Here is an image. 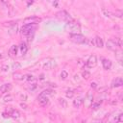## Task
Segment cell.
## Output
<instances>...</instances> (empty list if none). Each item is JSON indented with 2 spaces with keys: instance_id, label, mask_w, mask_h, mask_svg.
Instances as JSON below:
<instances>
[{
  "instance_id": "34",
  "label": "cell",
  "mask_w": 123,
  "mask_h": 123,
  "mask_svg": "<svg viewBox=\"0 0 123 123\" xmlns=\"http://www.w3.org/2000/svg\"><path fill=\"white\" fill-rule=\"evenodd\" d=\"M90 86H91V87H93V88H95V87L97 86V85H96V83H94V82H93V83H91V84H90Z\"/></svg>"
},
{
  "instance_id": "14",
  "label": "cell",
  "mask_w": 123,
  "mask_h": 123,
  "mask_svg": "<svg viewBox=\"0 0 123 123\" xmlns=\"http://www.w3.org/2000/svg\"><path fill=\"white\" fill-rule=\"evenodd\" d=\"M92 103H93V94L91 91H88L86 94V105L90 107V105Z\"/></svg>"
},
{
  "instance_id": "10",
  "label": "cell",
  "mask_w": 123,
  "mask_h": 123,
  "mask_svg": "<svg viewBox=\"0 0 123 123\" xmlns=\"http://www.w3.org/2000/svg\"><path fill=\"white\" fill-rule=\"evenodd\" d=\"M123 85V80L121 77H116L114 80H112L111 84V87L114 88V87H120Z\"/></svg>"
},
{
  "instance_id": "27",
  "label": "cell",
  "mask_w": 123,
  "mask_h": 123,
  "mask_svg": "<svg viewBox=\"0 0 123 123\" xmlns=\"http://www.w3.org/2000/svg\"><path fill=\"white\" fill-rule=\"evenodd\" d=\"M113 40H114V42L116 43V45H117L119 48H121V46H122V40H121V38H120V37H115Z\"/></svg>"
},
{
  "instance_id": "38",
  "label": "cell",
  "mask_w": 123,
  "mask_h": 123,
  "mask_svg": "<svg viewBox=\"0 0 123 123\" xmlns=\"http://www.w3.org/2000/svg\"><path fill=\"white\" fill-rule=\"evenodd\" d=\"M93 123H99V122H93Z\"/></svg>"
},
{
  "instance_id": "26",
  "label": "cell",
  "mask_w": 123,
  "mask_h": 123,
  "mask_svg": "<svg viewBox=\"0 0 123 123\" xmlns=\"http://www.w3.org/2000/svg\"><path fill=\"white\" fill-rule=\"evenodd\" d=\"M122 14H123V12L121 10H116L115 12H113V15L118 17V18H122Z\"/></svg>"
},
{
  "instance_id": "32",
  "label": "cell",
  "mask_w": 123,
  "mask_h": 123,
  "mask_svg": "<svg viewBox=\"0 0 123 123\" xmlns=\"http://www.w3.org/2000/svg\"><path fill=\"white\" fill-rule=\"evenodd\" d=\"M2 116H3L4 118H9V117H11V116H10V113H8L7 111H4V112L2 113Z\"/></svg>"
},
{
  "instance_id": "7",
  "label": "cell",
  "mask_w": 123,
  "mask_h": 123,
  "mask_svg": "<svg viewBox=\"0 0 123 123\" xmlns=\"http://www.w3.org/2000/svg\"><path fill=\"white\" fill-rule=\"evenodd\" d=\"M41 19L37 16H28L26 18L23 19V23L24 25H27V24H37V22H39Z\"/></svg>"
},
{
  "instance_id": "28",
  "label": "cell",
  "mask_w": 123,
  "mask_h": 123,
  "mask_svg": "<svg viewBox=\"0 0 123 123\" xmlns=\"http://www.w3.org/2000/svg\"><path fill=\"white\" fill-rule=\"evenodd\" d=\"M100 104H101V102L92 103V104L90 105V107H91V109H92V110H97V109H99V108H100Z\"/></svg>"
},
{
  "instance_id": "23",
  "label": "cell",
  "mask_w": 123,
  "mask_h": 123,
  "mask_svg": "<svg viewBox=\"0 0 123 123\" xmlns=\"http://www.w3.org/2000/svg\"><path fill=\"white\" fill-rule=\"evenodd\" d=\"M115 58L117 59V61L121 63V61H122V52H121V50L120 49H118V50H116L115 51Z\"/></svg>"
},
{
  "instance_id": "24",
  "label": "cell",
  "mask_w": 123,
  "mask_h": 123,
  "mask_svg": "<svg viewBox=\"0 0 123 123\" xmlns=\"http://www.w3.org/2000/svg\"><path fill=\"white\" fill-rule=\"evenodd\" d=\"M59 104L62 106V108H63V109H65V108H67V102H66V100H64L63 98H59Z\"/></svg>"
},
{
  "instance_id": "20",
  "label": "cell",
  "mask_w": 123,
  "mask_h": 123,
  "mask_svg": "<svg viewBox=\"0 0 123 123\" xmlns=\"http://www.w3.org/2000/svg\"><path fill=\"white\" fill-rule=\"evenodd\" d=\"M19 47H20V51H21L22 55H26V53H27V51H28V47H27L26 43H25V42H21Z\"/></svg>"
},
{
  "instance_id": "11",
  "label": "cell",
  "mask_w": 123,
  "mask_h": 123,
  "mask_svg": "<svg viewBox=\"0 0 123 123\" xmlns=\"http://www.w3.org/2000/svg\"><path fill=\"white\" fill-rule=\"evenodd\" d=\"M37 102H38V104L40 105V106H46L48 103H49V97H47V96H43V95H41V94H39L38 95V97H37Z\"/></svg>"
},
{
  "instance_id": "35",
  "label": "cell",
  "mask_w": 123,
  "mask_h": 123,
  "mask_svg": "<svg viewBox=\"0 0 123 123\" xmlns=\"http://www.w3.org/2000/svg\"><path fill=\"white\" fill-rule=\"evenodd\" d=\"M19 66H20V64H19V63H16V64H15V63H13V64H12V67H13V68H16V67H19Z\"/></svg>"
},
{
  "instance_id": "29",
  "label": "cell",
  "mask_w": 123,
  "mask_h": 123,
  "mask_svg": "<svg viewBox=\"0 0 123 123\" xmlns=\"http://www.w3.org/2000/svg\"><path fill=\"white\" fill-rule=\"evenodd\" d=\"M67 76H68V73H67L65 70H62V71L61 72V79H62V80H65V79L67 78Z\"/></svg>"
},
{
  "instance_id": "30",
  "label": "cell",
  "mask_w": 123,
  "mask_h": 123,
  "mask_svg": "<svg viewBox=\"0 0 123 123\" xmlns=\"http://www.w3.org/2000/svg\"><path fill=\"white\" fill-rule=\"evenodd\" d=\"M65 96H66L67 98H72V97L74 96V92H73V90H67V91L65 92Z\"/></svg>"
},
{
  "instance_id": "1",
  "label": "cell",
  "mask_w": 123,
  "mask_h": 123,
  "mask_svg": "<svg viewBox=\"0 0 123 123\" xmlns=\"http://www.w3.org/2000/svg\"><path fill=\"white\" fill-rule=\"evenodd\" d=\"M122 112H119V113H116L115 111L111 113V114H108L102 121V123H119V122H122Z\"/></svg>"
},
{
  "instance_id": "18",
  "label": "cell",
  "mask_w": 123,
  "mask_h": 123,
  "mask_svg": "<svg viewBox=\"0 0 123 123\" xmlns=\"http://www.w3.org/2000/svg\"><path fill=\"white\" fill-rule=\"evenodd\" d=\"M83 104H84V99H83V98H77V99H75V100L73 101V106H74V108H76V109L80 108Z\"/></svg>"
},
{
  "instance_id": "2",
  "label": "cell",
  "mask_w": 123,
  "mask_h": 123,
  "mask_svg": "<svg viewBox=\"0 0 123 123\" xmlns=\"http://www.w3.org/2000/svg\"><path fill=\"white\" fill-rule=\"evenodd\" d=\"M65 30L67 32H69L71 35H74V34H80L81 32V26L79 23L75 22L74 20L71 21V22H67L66 25H65Z\"/></svg>"
},
{
  "instance_id": "33",
  "label": "cell",
  "mask_w": 123,
  "mask_h": 123,
  "mask_svg": "<svg viewBox=\"0 0 123 123\" xmlns=\"http://www.w3.org/2000/svg\"><path fill=\"white\" fill-rule=\"evenodd\" d=\"M8 69H9V66L8 65H3L2 66V70L3 71H8Z\"/></svg>"
},
{
  "instance_id": "5",
  "label": "cell",
  "mask_w": 123,
  "mask_h": 123,
  "mask_svg": "<svg viewBox=\"0 0 123 123\" xmlns=\"http://www.w3.org/2000/svg\"><path fill=\"white\" fill-rule=\"evenodd\" d=\"M70 39H71V41H73L77 44H82V43H85L86 41V38L81 34L70 35Z\"/></svg>"
},
{
  "instance_id": "6",
  "label": "cell",
  "mask_w": 123,
  "mask_h": 123,
  "mask_svg": "<svg viewBox=\"0 0 123 123\" xmlns=\"http://www.w3.org/2000/svg\"><path fill=\"white\" fill-rule=\"evenodd\" d=\"M55 66H56V61H55L54 59L49 58V59H47L46 62H44V64H43V69H45V70H51V69H53Z\"/></svg>"
},
{
  "instance_id": "4",
  "label": "cell",
  "mask_w": 123,
  "mask_h": 123,
  "mask_svg": "<svg viewBox=\"0 0 123 123\" xmlns=\"http://www.w3.org/2000/svg\"><path fill=\"white\" fill-rule=\"evenodd\" d=\"M56 17L62 21H65V22H71L73 21V18L71 17V15L64 10H62L60 12H58L56 13Z\"/></svg>"
},
{
  "instance_id": "16",
  "label": "cell",
  "mask_w": 123,
  "mask_h": 123,
  "mask_svg": "<svg viewBox=\"0 0 123 123\" xmlns=\"http://www.w3.org/2000/svg\"><path fill=\"white\" fill-rule=\"evenodd\" d=\"M17 50H18V48H17V45H12L11 46V48H10V50H9V55H10V57H15L16 55H17Z\"/></svg>"
},
{
  "instance_id": "17",
  "label": "cell",
  "mask_w": 123,
  "mask_h": 123,
  "mask_svg": "<svg viewBox=\"0 0 123 123\" xmlns=\"http://www.w3.org/2000/svg\"><path fill=\"white\" fill-rule=\"evenodd\" d=\"M10 116L12 117L13 119H18L20 117V112L17 111V110H13L12 109L11 111H10Z\"/></svg>"
},
{
  "instance_id": "22",
  "label": "cell",
  "mask_w": 123,
  "mask_h": 123,
  "mask_svg": "<svg viewBox=\"0 0 123 123\" xmlns=\"http://www.w3.org/2000/svg\"><path fill=\"white\" fill-rule=\"evenodd\" d=\"M13 78H14L15 80L22 81V80H24L25 75H23L22 73H18V72H16V73H13Z\"/></svg>"
},
{
  "instance_id": "15",
  "label": "cell",
  "mask_w": 123,
  "mask_h": 123,
  "mask_svg": "<svg viewBox=\"0 0 123 123\" xmlns=\"http://www.w3.org/2000/svg\"><path fill=\"white\" fill-rule=\"evenodd\" d=\"M94 45L96 46V47H98V48H102L103 46H104V42H103V39L100 37H95V38H94Z\"/></svg>"
},
{
  "instance_id": "9",
  "label": "cell",
  "mask_w": 123,
  "mask_h": 123,
  "mask_svg": "<svg viewBox=\"0 0 123 123\" xmlns=\"http://www.w3.org/2000/svg\"><path fill=\"white\" fill-rule=\"evenodd\" d=\"M106 47L109 49V50H111V51H116V50H118V46L116 45V43L114 42V40L113 39H109L108 41H107V43H106Z\"/></svg>"
},
{
  "instance_id": "21",
  "label": "cell",
  "mask_w": 123,
  "mask_h": 123,
  "mask_svg": "<svg viewBox=\"0 0 123 123\" xmlns=\"http://www.w3.org/2000/svg\"><path fill=\"white\" fill-rule=\"evenodd\" d=\"M102 12H103V14L106 16V17H109V18H111L112 17V15H113V12H111V11H109V10H107V9H102Z\"/></svg>"
},
{
  "instance_id": "36",
  "label": "cell",
  "mask_w": 123,
  "mask_h": 123,
  "mask_svg": "<svg viewBox=\"0 0 123 123\" xmlns=\"http://www.w3.org/2000/svg\"><path fill=\"white\" fill-rule=\"evenodd\" d=\"M39 79H40V80H43V79H44V77H43V74H41V75L39 76Z\"/></svg>"
},
{
  "instance_id": "3",
  "label": "cell",
  "mask_w": 123,
  "mask_h": 123,
  "mask_svg": "<svg viewBox=\"0 0 123 123\" xmlns=\"http://www.w3.org/2000/svg\"><path fill=\"white\" fill-rule=\"evenodd\" d=\"M37 24H27V25H23L22 28H21V33L25 37L34 36L35 30L37 29Z\"/></svg>"
},
{
  "instance_id": "25",
  "label": "cell",
  "mask_w": 123,
  "mask_h": 123,
  "mask_svg": "<svg viewBox=\"0 0 123 123\" xmlns=\"http://www.w3.org/2000/svg\"><path fill=\"white\" fill-rule=\"evenodd\" d=\"M82 76H83L84 79H88V78L90 77V72L87 71V70H84V71L82 72Z\"/></svg>"
},
{
  "instance_id": "37",
  "label": "cell",
  "mask_w": 123,
  "mask_h": 123,
  "mask_svg": "<svg viewBox=\"0 0 123 123\" xmlns=\"http://www.w3.org/2000/svg\"><path fill=\"white\" fill-rule=\"evenodd\" d=\"M21 107H24V109H26V105H24V104H21Z\"/></svg>"
},
{
  "instance_id": "31",
  "label": "cell",
  "mask_w": 123,
  "mask_h": 123,
  "mask_svg": "<svg viewBox=\"0 0 123 123\" xmlns=\"http://www.w3.org/2000/svg\"><path fill=\"white\" fill-rule=\"evenodd\" d=\"M4 101H5V102H7V101H12V97L11 95H8V96H6V97L4 98Z\"/></svg>"
},
{
  "instance_id": "12",
  "label": "cell",
  "mask_w": 123,
  "mask_h": 123,
  "mask_svg": "<svg viewBox=\"0 0 123 123\" xmlns=\"http://www.w3.org/2000/svg\"><path fill=\"white\" fill-rule=\"evenodd\" d=\"M12 84H3L0 86V92L1 93H7L12 89Z\"/></svg>"
},
{
  "instance_id": "13",
  "label": "cell",
  "mask_w": 123,
  "mask_h": 123,
  "mask_svg": "<svg viewBox=\"0 0 123 123\" xmlns=\"http://www.w3.org/2000/svg\"><path fill=\"white\" fill-rule=\"evenodd\" d=\"M102 65H103V68H104L105 70H110V69L111 68L112 63H111V62L110 60H108V59H102Z\"/></svg>"
},
{
  "instance_id": "19",
  "label": "cell",
  "mask_w": 123,
  "mask_h": 123,
  "mask_svg": "<svg viewBox=\"0 0 123 123\" xmlns=\"http://www.w3.org/2000/svg\"><path fill=\"white\" fill-rule=\"evenodd\" d=\"M26 79H27V81H28L29 84H31V85H37V78L34 77L33 75H27V76H26Z\"/></svg>"
},
{
  "instance_id": "8",
  "label": "cell",
  "mask_w": 123,
  "mask_h": 123,
  "mask_svg": "<svg viewBox=\"0 0 123 123\" xmlns=\"http://www.w3.org/2000/svg\"><path fill=\"white\" fill-rule=\"evenodd\" d=\"M97 65V57L95 55H91L86 61V66L88 68H93Z\"/></svg>"
}]
</instances>
